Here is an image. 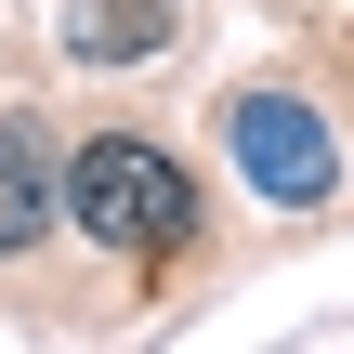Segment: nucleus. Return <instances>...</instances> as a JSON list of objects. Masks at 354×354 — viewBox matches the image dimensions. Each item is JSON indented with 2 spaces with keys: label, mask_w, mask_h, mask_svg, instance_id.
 I'll return each mask as SVG.
<instances>
[{
  "label": "nucleus",
  "mask_w": 354,
  "mask_h": 354,
  "mask_svg": "<svg viewBox=\"0 0 354 354\" xmlns=\"http://www.w3.org/2000/svg\"><path fill=\"white\" fill-rule=\"evenodd\" d=\"M66 223H79L92 250L158 263V250H184V236H197V184H184L145 131H92V145L66 158Z\"/></svg>",
  "instance_id": "nucleus-1"
},
{
  "label": "nucleus",
  "mask_w": 354,
  "mask_h": 354,
  "mask_svg": "<svg viewBox=\"0 0 354 354\" xmlns=\"http://www.w3.org/2000/svg\"><path fill=\"white\" fill-rule=\"evenodd\" d=\"M223 145H236L250 197H276V210H315V197L342 184V145H328V118H315L302 92H236V105H223Z\"/></svg>",
  "instance_id": "nucleus-2"
},
{
  "label": "nucleus",
  "mask_w": 354,
  "mask_h": 354,
  "mask_svg": "<svg viewBox=\"0 0 354 354\" xmlns=\"http://www.w3.org/2000/svg\"><path fill=\"white\" fill-rule=\"evenodd\" d=\"M66 210V158H53V118H0V250H39Z\"/></svg>",
  "instance_id": "nucleus-3"
}]
</instances>
